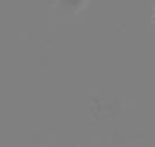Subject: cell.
<instances>
[{"label":"cell","instance_id":"1","mask_svg":"<svg viewBox=\"0 0 155 147\" xmlns=\"http://www.w3.org/2000/svg\"><path fill=\"white\" fill-rule=\"evenodd\" d=\"M91 0H53V5L58 7V11L62 15H77L81 13Z\"/></svg>","mask_w":155,"mask_h":147},{"label":"cell","instance_id":"2","mask_svg":"<svg viewBox=\"0 0 155 147\" xmlns=\"http://www.w3.org/2000/svg\"><path fill=\"white\" fill-rule=\"evenodd\" d=\"M153 24H155V11H153Z\"/></svg>","mask_w":155,"mask_h":147}]
</instances>
